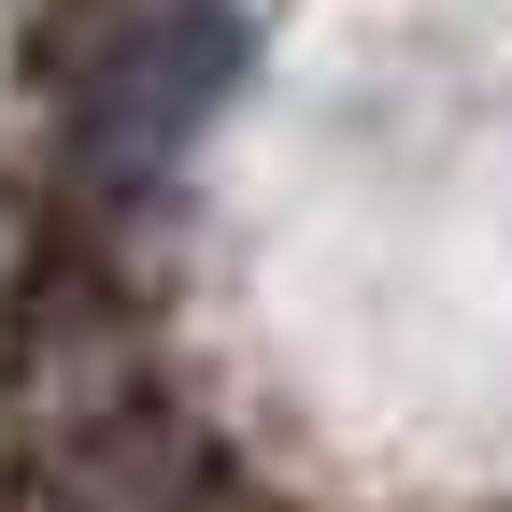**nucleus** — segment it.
<instances>
[{"instance_id": "obj_1", "label": "nucleus", "mask_w": 512, "mask_h": 512, "mask_svg": "<svg viewBox=\"0 0 512 512\" xmlns=\"http://www.w3.org/2000/svg\"><path fill=\"white\" fill-rule=\"evenodd\" d=\"M228 57H242V29H228V0H143L100 57H86V157L100 171H143V157H171L185 128H200V100L228 86Z\"/></svg>"}]
</instances>
